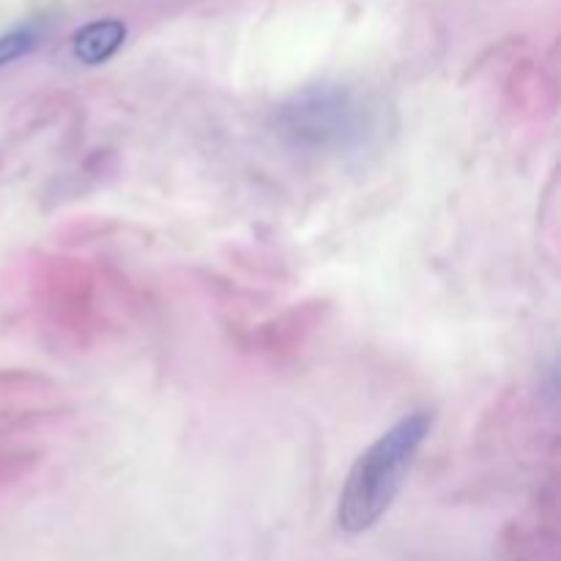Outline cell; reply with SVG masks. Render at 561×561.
Returning a JSON list of instances; mask_svg holds the SVG:
<instances>
[{
  "label": "cell",
  "instance_id": "obj_1",
  "mask_svg": "<svg viewBox=\"0 0 561 561\" xmlns=\"http://www.w3.org/2000/svg\"><path fill=\"white\" fill-rule=\"evenodd\" d=\"M433 422V411H411L354 460L337 504V526L345 535H365L389 513Z\"/></svg>",
  "mask_w": 561,
  "mask_h": 561
},
{
  "label": "cell",
  "instance_id": "obj_2",
  "mask_svg": "<svg viewBox=\"0 0 561 561\" xmlns=\"http://www.w3.org/2000/svg\"><path fill=\"white\" fill-rule=\"evenodd\" d=\"M373 107L343 85H316L277 110V135L301 153H343L365 146L376 131Z\"/></svg>",
  "mask_w": 561,
  "mask_h": 561
},
{
  "label": "cell",
  "instance_id": "obj_3",
  "mask_svg": "<svg viewBox=\"0 0 561 561\" xmlns=\"http://www.w3.org/2000/svg\"><path fill=\"white\" fill-rule=\"evenodd\" d=\"M104 277L80 257H47L33 277V301L44 327L58 343H93L102 332L107 310L102 299Z\"/></svg>",
  "mask_w": 561,
  "mask_h": 561
},
{
  "label": "cell",
  "instance_id": "obj_4",
  "mask_svg": "<svg viewBox=\"0 0 561 561\" xmlns=\"http://www.w3.org/2000/svg\"><path fill=\"white\" fill-rule=\"evenodd\" d=\"M323 310H327L323 301H307V305L283 312V316L274 318L272 323H266V327L257 332V345H261L263 351H272V354L294 351L296 345L305 343V340L310 337L312 329L321 323Z\"/></svg>",
  "mask_w": 561,
  "mask_h": 561
},
{
  "label": "cell",
  "instance_id": "obj_5",
  "mask_svg": "<svg viewBox=\"0 0 561 561\" xmlns=\"http://www.w3.org/2000/svg\"><path fill=\"white\" fill-rule=\"evenodd\" d=\"M126 42V25L121 20H96L80 27L71 38V53L80 64L99 66L107 64Z\"/></svg>",
  "mask_w": 561,
  "mask_h": 561
},
{
  "label": "cell",
  "instance_id": "obj_6",
  "mask_svg": "<svg viewBox=\"0 0 561 561\" xmlns=\"http://www.w3.org/2000/svg\"><path fill=\"white\" fill-rule=\"evenodd\" d=\"M38 44V33L33 27H14V31L0 36V69L14 60L25 58L33 47Z\"/></svg>",
  "mask_w": 561,
  "mask_h": 561
}]
</instances>
